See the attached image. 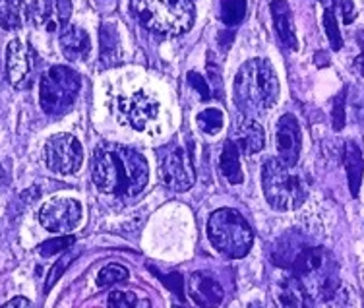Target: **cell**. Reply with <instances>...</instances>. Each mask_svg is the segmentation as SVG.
Listing matches in <instances>:
<instances>
[{"instance_id": "1", "label": "cell", "mask_w": 364, "mask_h": 308, "mask_svg": "<svg viewBox=\"0 0 364 308\" xmlns=\"http://www.w3.org/2000/svg\"><path fill=\"white\" fill-rule=\"evenodd\" d=\"M93 182L101 192L119 198L138 196L149 181L146 157L132 147L101 144L91 163Z\"/></svg>"}, {"instance_id": "2", "label": "cell", "mask_w": 364, "mask_h": 308, "mask_svg": "<svg viewBox=\"0 0 364 308\" xmlns=\"http://www.w3.org/2000/svg\"><path fill=\"white\" fill-rule=\"evenodd\" d=\"M235 105L245 117L266 115L279 97V80L266 58H252L238 68L232 85Z\"/></svg>"}, {"instance_id": "3", "label": "cell", "mask_w": 364, "mask_h": 308, "mask_svg": "<svg viewBox=\"0 0 364 308\" xmlns=\"http://www.w3.org/2000/svg\"><path fill=\"white\" fill-rule=\"evenodd\" d=\"M134 14L155 33L182 36L194 26V0H130Z\"/></svg>"}, {"instance_id": "4", "label": "cell", "mask_w": 364, "mask_h": 308, "mask_svg": "<svg viewBox=\"0 0 364 308\" xmlns=\"http://www.w3.org/2000/svg\"><path fill=\"white\" fill-rule=\"evenodd\" d=\"M262 186L266 194L267 203L273 210L291 211L301 208L309 190L299 173H294V167L283 165L279 159H267L262 169Z\"/></svg>"}, {"instance_id": "5", "label": "cell", "mask_w": 364, "mask_h": 308, "mask_svg": "<svg viewBox=\"0 0 364 308\" xmlns=\"http://www.w3.org/2000/svg\"><path fill=\"white\" fill-rule=\"evenodd\" d=\"M208 237L219 253L232 260L245 258L254 243V233L248 221L231 208L211 213L208 221Z\"/></svg>"}, {"instance_id": "6", "label": "cell", "mask_w": 364, "mask_h": 308, "mask_svg": "<svg viewBox=\"0 0 364 308\" xmlns=\"http://www.w3.org/2000/svg\"><path fill=\"white\" fill-rule=\"evenodd\" d=\"M82 82L77 72L68 66H50L41 76L39 84V103L50 117L68 112L80 93Z\"/></svg>"}, {"instance_id": "7", "label": "cell", "mask_w": 364, "mask_h": 308, "mask_svg": "<svg viewBox=\"0 0 364 308\" xmlns=\"http://www.w3.org/2000/svg\"><path fill=\"white\" fill-rule=\"evenodd\" d=\"M159 175L163 184L173 192H186L194 186L196 171H194V154L192 142L178 144L171 142L159 152Z\"/></svg>"}, {"instance_id": "8", "label": "cell", "mask_w": 364, "mask_h": 308, "mask_svg": "<svg viewBox=\"0 0 364 308\" xmlns=\"http://www.w3.org/2000/svg\"><path fill=\"white\" fill-rule=\"evenodd\" d=\"M291 273L299 277L309 291L312 289L314 293L329 283L339 281L336 258L322 246H306L293 262Z\"/></svg>"}, {"instance_id": "9", "label": "cell", "mask_w": 364, "mask_h": 308, "mask_svg": "<svg viewBox=\"0 0 364 308\" xmlns=\"http://www.w3.org/2000/svg\"><path fill=\"white\" fill-rule=\"evenodd\" d=\"M112 115L120 124L144 132L159 119V103L146 90L124 91L112 101Z\"/></svg>"}, {"instance_id": "10", "label": "cell", "mask_w": 364, "mask_h": 308, "mask_svg": "<svg viewBox=\"0 0 364 308\" xmlns=\"http://www.w3.org/2000/svg\"><path fill=\"white\" fill-rule=\"evenodd\" d=\"M45 163L53 173L58 175H74L82 167L84 149L82 144L72 134H55L45 144Z\"/></svg>"}, {"instance_id": "11", "label": "cell", "mask_w": 364, "mask_h": 308, "mask_svg": "<svg viewBox=\"0 0 364 308\" xmlns=\"http://www.w3.org/2000/svg\"><path fill=\"white\" fill-rule=\"evenodd\" d=\"M39 221L50 233H70L82 221V203L74 198H55L41 208Z\"/></svg>"}, {"instance_id": "12", "label": "cell", "mask_w": 364, "mask_h": 308, "mask_svg": "<svg viewBox=\"0 0 364 308\" xmlns=\"http://www.w3.org/2000/svg\"><path fill=\"white\" fill-rule=\"evenodd\" d=\"M36 72V53L31 45L21 39H12L6 47V74L8 82L16 90H26L31 85Z\"/></svg>"}, {"instance_id": "13", "label": "cell", "mask_w": 364, "mask_h": 308, "mask_svg": "<svg viewBox=\"0 0 364 308\" xmlns=\"http://www.w3.org/2000/svg\"><path fill=\"white\" fill-rule=\"evenodd\" d=\"M31 21L45 31H63L72 16L70 0H33L29 8Z\"/></svg>"}, {"instance_id": "14", "label": "cell", "mask_w": 364, "mask_h": 308, "mask_svg": "<svg viewBox=\"0 0 364 308\" xmlns=\"http://www.w3.org/2000/svg\"><path fill=\"white\" fill-rule=\"evenodd\" d=\"M275 138H277V159L287 167H296L302 147V134L301 124L294 115L287 112L277 120Z\"/></svg>"}, {"instance_id": "15", "label": "cell", "mask_w": 364, "mask_h": 308, "mask_svg": "<svg viewBox=\"0 0 364 308\" xmlns=\"http://www.w3.org/2000/svg\"><path fill=\"white\" fill-rule=\"evenodd\" d=\"M188 293L200 308H219L225 299L223 287L203 272H194L190 275Z\"/></svg>"}, {"instance_id": "16", "label": "cell", "mask_w": 364, "mask_h": 308, "mask_svg": "<svg viewBox=\"0 0 364 308\" xmlns=\"http://www.w3.org/2000/svg\"><path fill=\"white\" fill-rule=\"evenodd\" d=\"M231 140L238 147L240 155H254L264 149L266 132H264L262 124H258L252 117H242L235 124V132H232Z\"/></svg>"}, {"instance_id": "17", "label": "cell", "mask_w": 364, "mask_h": 308, "mask_svg": "<svg viewBox=\"0 0 364 308\" xmlns=\"http://www.w3.org/2000/svg\"><path fill=\"white\" fill-rule=\"evenodd\" d=\"M277 302L281 308H316L314 299L299 277L293 273L279 281L277 285Z\"/></svg>"}, {"instance_id": "18", "label": "cell", "mask_w": 364, "mask_h": 308, "mask_svg": "<svg viewBox=\"0 0 364 308\" xmlns=\"http://www.w3.org/2000/svg\"><path fill=\"white\" fill-rule=\"evenodd\" d=\"M58 43H60L63 55L70 63L85 60L91 53L90 33L85 29L80 28V26H66L60 31V36H58Z\"/></svg>"}, {"instance_id": "19", "label": "cell", "mask_w": 364, "mask_h": 308, "mask_svg": "<svg viewBox=\"0 0 364 308\" xmlns=\"http://www.w3.org/2000/svg\"><path fill=\"white\" fill-rule=\"evenodd\" d=\"M272 16H273V28L275 33L279 37V41L291 51H296L299 43H296V33H294L293 26V14L291 8L285 0H272Z\"/></svg>"}, {"instance_id": "20", "label": "cell", "mask_w": 364, "mask_h": 308, "mask_svg": "<svg viewBox=\"0 0 364 308\" xmlns=\"http://www.w3.org/2000/svg\"><path fill=\"white\" fill-rule=\"evenodd\" d=\"M99 60L105 68H112L122 60V45H120L119 29L114 23H101L99 28Z\"/></svg>"}, {"instance_id": "21", "label": "cell", "mask_w": 364, "mask_h": 308, "mask_svg": "<svg viewBox=\"0 0 364 308\" xmlns=\"http://www.w3.org/2000/svg\"><path fill=\"white\" fill-rule=\"evenodd\" d=\"M343 165L347 171V181H349V192L350 196L357 198L360 192V184H363L364 175V159L360 147L355 142H345L343 147Z\"/></svg>"}, {"instance_id": "22", "label": "cell", "mask_w": 364, "mask_h": 308, "mask_svg": "<svg viewBox=\"0 0 364 308\" xmlns=\"http://www.w3.org/2000/svg\"><path fill=\"white\" fill-rule=\"evenodd\" d=\"M306 246L309 245L304 243V238H302L299 233L289 231L287 235H283V237L275 243V246H273V262L281 267H291L294 260H296V256H299Z\"/></svg>"}, {"instance_id": "23", "label": "cell", "mask_w": 364, "mask_h": 308, "mask_svg": "<svg viewBox=\"0 0 364 308\" xmlns=\"http://www.w3.org/2000/svg\"><path fill=\"white\" fill-rule=\"evenodd\" d=\"M219 167H221V173L227 181L231 184H242L245 182V173H242V167H240V152L238 147L235 146V142L227 140L223 146V152H221V157H219Z\"/></svg>"}, {"instance_id": "24", "label": "cell", "mask_w": 364, "mask_h": 308, "mask_svg": "<svg viewBox=\"0 0 364 308\" xmlns=\"http://www.w3.org/2000/svg\"><path fill=\"white\" fill-rule=\"evenodd\" d=\"M28 20L26 0H0V28L6 31L23 28Z\"/></svg>"}, {"instance_id": "25", "label": "cell", "mask_w": 364, "mask_h": 308, "mask_svg": "<svg viewBox=\"0 0 364 308\" xmlns=\"http://www.w3.org/2000/svg\"><path fill=\"white\" fill-rule=\"evenodd\" d=\"M246 16V0H221V20L225 26L235 28Z\"/></svg>"}, {"instance_id": "26", "label": "cell", "mask_w": 364, "mask_h": 308, "mask_svg": "<svg viewBox=\"0 0 364 308\" xmlns=\"http://www.w3.org/2000/svg\"><path fill=\"white\" fill-rule=\"evenodd\" d=\"M196 122L198 128H200L203 134L213 136V134H218L219 130L223 128V112L219 111V109H205V111L198 112Z\"/></svg>"}, {"instance_id": "27", "label": "cell", "mask_w": 364, "mask_h": 308, "mask_svg": "<svg viewBox=\"0 0 364 308\" xmlns=\"http://www.w3.org/2000/svg\"><path fill=\"white\" fill-rule=\"evenodd\" d=\"M128 280V270L120 264H109L97 273V285L99 287H111L117 283Z\"/></svg>"}, {"instance_id": "28", "label": "cell", "mask_w": 364, "mask_h": 308, "mask_svg": "<svg viewBox=\"0 0 364 308\" xmlns=\"http://www.w3.org/2000/svg\"><path fill=\"white\" fill-rule=\"evenodd\" d=\"M323 29H326V36H328V41L331 45L333 51H341L343 47V37H341V31H339V23H337V18L333 14V10L329 8H323Z\"/></svg>"}, {"instance_id": "29", "label": "cell", "mask_w": 364, "mask_h": 308, "mask_svg": "<svg viewBox=\"0 0 364 308\" xmlns=\"http://www.w3.org/2000/svg\"><path fill=\"white\" fill-rule=\"evenodd\" d=\"M76 243V238L74 237H55L49 238V240H45L41 246H39V254H41L43 258H49V256H55L58 253H66L72 245Z\"/></svg>"}, {"instance_id": "30", "label": "cell", "mask_w": 364, "mask_h": 308, "mask_svg": "<svg viewBox=\"0 0 364 308\" xmlns=\"http://www.w3.org/2000/svg\"><path fill=\"white\" fill-rule=\"evenodd\" d=\"M345 105H347V87L339 95H336L333 105H331V127H333L336 132H341L345 128V122H347Z\"/></svg>"}, {"instance_id": "31", "label": "cell", "mask_w": 364, "mask_h": 308, "mask_svg": "<svg viewBox=\"0 0 364 308\" xmlns=\"http://www.w3.org/2000/svg\"><path fill=\"white\" fill-rule=\"evenodd\" d=\"M74 258H76V254L66 253L64 256H60V258H58V262H56L55 266L50 267L49 277H47V283H45V293H49L50 289L55 287V283L60 280V277H63V273L68 270V266H70L72 260Z\"/></svg>"}, {"instance_id": "32", "label": "cell", "mask_w": 364, "mask_h": 308, "mask_svg": "<svg viewBox=\"0 0 364 308\" xmlns=\"http://www.w3.org/2000/svg\"><path fill=\"white\" fill-rule=\"evenodd\" d=\"M320 307L322 308H353V301H350L349 291L341 285L337 289L336 293L329 294L328 299L320 301Z\"/></svg>"}, {"instance_id": "33", "label": "cell", "mask_w": 364, "mask_h": 308, "mask_svg": "<svg viewBox=\"0 0 364 308\" xmlns=\"http://www.w3.org/2000/svg\"><path fill=\"white\" fill-rule=\"evenodd\" d=\"M107 307L109 308H136L138 307V299L136 294L128 293V291H112L107 299Z\"/></svg>"}, {"instance_id": "34", "label": "cell", "mask_w": 364, "mask_h": 308, "mask_svg": "<svg viewBox=\"0 0 364 308\" xmlns=\"http://www.w3.org/2000/svg\"><path fill=\"white\" fill-rule=\"evenodd\" d=\"M188 82L190 85L198 91V95L202 97V101H208L211 97V90L210 84L203 80V76H200L198 72H188Z\"/></svg>"}, {"instance_id": "35", "label": "cell", "mask_w": 364, "mask_h": 308, "mask_svg": "<svg viewBox=\"0 0 364 308\" xmlns=\"http://www.w3.org/2000/svg\"><path fill=\"white\" fill-rule=\"evenodd\" d=\"M163 281H165V285H167L171 291H175L178 297H182V277L178 273H171L167 277H163Z\"/></svg>"}, {"instance_id": "36", "label": "cell", "mask_w": 364, "mask_h": 308, "mask_svg": "<svg viewBox=\"0 0 364 308\" xmlns=\"http://www.w3.org/2000/svg\"><path fill=\"white\" fill-rule=\"evenodd\" d=\"M339 8H341V16H343L345 23H350L355 20V4L353 0H339Z\"/></svg>"}, {"instance_id": "37", "label": "cell", "mask_w": 364, "mask_h": 308, "mask_svg": "<svg viewBox=\"0 0 364 308\" xmlns=\"http://www.w3.org/2000/svg\"><path fill=\"white\" fill-rule=\"evenodd\" d=\"M357 41H358V47H360V55L355 58V68H357L358 74L364 78V31H358Z\"/></svg>"}, {"instance_id": "38", "label": "cell", "mask_w": 364, "mask_h": 308, "mask_svg": "<svg viewBox=\"0 0 364 308\" xmlns=\"http://www.w3.org/2000/svg\"><path fill=\"white\" fill-rule=\"evenodd\" d=\"M2 308H33V307H31V302H29L28 299H23V297H16V299L6 302Z\"/></svg>"}, {"instance_id": "39", "label": "cell", "mask_w": 364, "mask_h": 308, "mask_svg": "<svg viewBox=\"0 0 364 308\" xmlns=\"http://www.w3.org/2000/svg\"><path fill=\"white\" fill-rule=\"evenodd\" d=\"M316 64H318L320 68H326V66L329 64L328 53H323V51H318V53H316Z\"/></svg>"}, {"instance_id": "40", "label": "cell", "mask_w": 364, "mask_h": 308, "mask_svg": "<svg viewBox=\"0 0 364 308\" xmlns=\"http://www.w3.org/2000/svg\"><path fill=\"white\" fill-rule=\"evenodd\" d=\"M323 4V8H329V10H333L336 6H339V0H320Z\"/></svg>"}, {"instance_id": "41", "label": "cell", "mask_w": 364, "mask_h": 308, "mask_svg": "<svg viewBox=\"0 0 364 308\" xmlns=\"http://www.w3.org/2000/svg\"><path fill=\"white\" fill-rule=\"evenodd\" d=\"M173 308H186V307H181V304H175V307Z\"/></svg>"}]
</instances>
